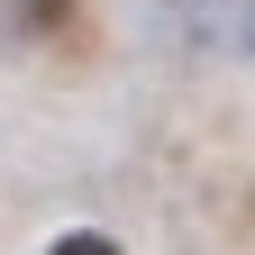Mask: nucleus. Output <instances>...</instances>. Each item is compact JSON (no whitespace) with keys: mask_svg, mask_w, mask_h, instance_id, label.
<instances>
[{"mask_svg":"<svg viewBox=\"0 0 255 255\" xmlns=\"http://www.w3.org/2000/svg\"><path fill=\"white\" fill-rule=\"evenodd\" d=\"M164 27H173L182 46L255 55V0H164Z\"/></svg>","mask_w":255,"mask_h":255,"instance_id":"obj_1","label":"nucleus"},{"mask_svg":"<svg viewBox=\"0 0 255 255\" xmlns=\"http://www.w3.org/2000/svg\"><path fill=\"white\" fill-rule=\"evenodd\" d=\"M46 255H119V246H110V237H101V228H73V237H55V246H46Z\"/></svg>","mask_w":255,"mask_h":255,"instance_id":"obj_2","label":"nucleus"}]
</instances>
